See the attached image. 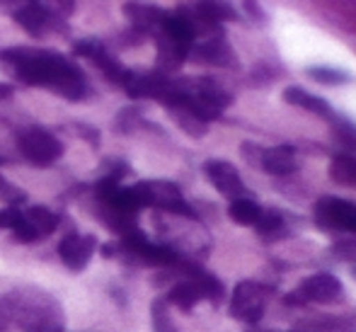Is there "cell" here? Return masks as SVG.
<instances>
[{
  "instance_id": "obj_17",
  "label": "cell",
  "mask_w": 356,
  "mask_h": 332,
  "mask_svg": "<svg viewBox=\"0 0 356 332\" xmlns=\"http://www.w3.org/2000/svg\"><path fill=\"white\" fill-rule=\"evenodd\" d=\"M202 299H204V296H202V291H199V286L194 284L192 279H184V281L175 284L172 289L168 291V299H165V303L177 306L179 310H184V313H187V310H192Z\"/></svg>"
},
{
  "instance_id": "obj_29",
  "label": "cell",
  "mask_w": 356,
  "mask_h": 332,
  "mask_svg": "<svg viewBox=\"0 0 356 332\" xmlns=\"http://www.w3.org/2000/svg\"><path fill=\"white\" fill-rule=\"evenodd\" d=\"M15 95V85L10 83H0V104L3 102H10V97Z\"/></svg>"
},
{
  "instance_id": "obj_22",
  "label": "cell",
  "mask_w": 356,
  "mask_h": 332,
  "mask_svg": "<svg viewBox=\"0 0 356 332\" xmlns=\"http://www.w3.org/2000/svg\"><path fill=\"white\" fill-rule=\"evenodd\" d=\"M143 124V117H141V109L136 107H127L117 114L114 119V132H122V134H131L136 132L138 127Z\"/></svg>"
},
{
  "instance_id": "obj_13",
  "label": "cell",
  "mask_w": 356,
  "mask_h": 332,
  "mask_svg": "<svg viewBox=\"0 0 356 332\" xmlns=\"http://www.w3.org/2000/svg\"><path fill=\"white\" fill-rule=\"evenodd\" d=\"M124 15L131 19L134 29H138L143 34H155L160 29V24H163L168 10L148 3H127L124 5Z\"/></svg>"
},
{
  "instance_id": "obj_3",
  "label": "cell",
  "mask_w": 356,
  "mask_h": 332,
  "mask_svg": "<svg viewBox=\"0 0 356 332\" xmlns=\"http://www.w3.org/2000/svg\"><path fill=\"white\" fill-rule=\"evenodd\" d=\"M17 150L34 168H51L63 155V141L44 127H24L17 132Z\"/></svg>"
},
{
  "instance_id": "obj_28",
  "label": "cell",
  "mask_w": 356,
  "mask_h": 332,
  "mask_svg": "<svg viewBox=\"0 0 356 332\" xmlns=\"http://www.w3.org/2000/svg\"><path fill=\"white\" fill-rule=\"evenodd\" d=\"M75 129H78V134H83V139L88 141L90 145H95V148H97L99 145V134L95 132L92 127H85V124H73Z\"/></svg>"
},
{
  "instance_id": "obj_11",
  "label": "cell",
  "mask_w": 356,
  "mask_h": 332,
  "mask_svg": "<svg viewBox=\"0 0 356 332\" xmlns=\"http://www.w3.org/2000/svg\"><path fill=\"white\" fill-rule=\"evenodd\" d=\"M204 173H207L209 182H211L225 199H230V201L245 199V194H248L243 180H240V173L230 163H225V160H209V163H204Z\"/></svg>"
},
{
  "instance_id": "obj_20",
  "label": "cell",
  "mask_w": 356,
  "mask_h": 332,
  "mask_svg": "<svg viewBox=\"0 0 356 332\" xmlns=\"http://www.w3.org/2000/svg\"><path fill=\"white\" fill-rule=\"evenodd\" d=\"M170 112H172V119L177 122V127L182 129V132H187L189 136H194V139H202V136L207 134L209 124H204L199 117H194L189 109L177 107V109H170Z\"/></svg>"
},
{
  "instance_id": "obj_5",
  "label": "cell",
  "mask_w": 356,
  "mask_h": 332,
  "mask_svg": "<svg viewBox=\"0 0 356 332\" xmlns=\"http://www.w3.org/2000/svg\"><path fill=\"white\" fill-rule=\"evenodd\" d=\"M73 56L92 61L95 66L102 70L104 78H107L109 83L122 85V88H124V83H127L129 73H131V70L124 68L122 63H119V58H114L112 54L107 52L104 42H99V39H95V37H85V39H80V42H75L73 44Z\"/></svg>"
},
{
  "instance_id": "obj_27",
  "label": "cell",
  "mask_w": 356,
  "mask_h": 332,
  "mask_svg": "<svg viewBox=\"0 0 356 332\" xmlns=\"http://www.w3.org/2000/svg\"><path fill=\"white\" fill-rule=\"evenodd\" d=\"M24 211L22 209H15V206H8V209L0 211V228L5 230H15L17 228V223L22 221Z\"/></svg>"
},
{
  "instance_id": "obj_18",
  "label": "cell",
  "mask_w": 356,
  "mask_h": 332,
  "mask_svg": "<svg viewBox=\"0 0 356 332\" xmlns=\"http://www.w3.org/2000/svg\"><path fill=\"white\" fill-rule=\"evenodd\" d=\"M228 214H230V219H233L235 223H240V226H257L259 216H262V209H259L252 199L245 197V199L230 201Z\"/></svg>"
},
{
  "instance_id": "obj_25",
  "label": "cell",
  "mask_w": 356,
  "mask_h": 332,
  "mask_svg": "<svg viewBox=\"0 0 356 332\" xmlns=\"http://www.w3.org/2000/svg\"><path fill=\"white\" fill-rule=\"evenodd\" d=\"M332 132H334V141L342 143V148L347 150H356V129L344 119H332Z\"/></svg>"
},
{
  "instance_id": "obj_21",
  "label": "cell",
  "mask_w": 356,
  "mask_h": 332,
  "mask_svg": "<svg viewBox=\"0 0 356 332\" xmlns=\"http://www.w3.org/2000/svg\"><path fill=\"white\" fill-rule=\"evenodd\" d=\"M150 315H153V332H177L172 318L168 313V303L165 299H155L150 306Z\"/></svg>"
},
{
  "instance_id": "obj_19",
  "label": "cell",
  "mask_w": 356,
  "mask_h": 332,
  "mask_svg": "<svg viewBox=\"0 0 356 332\" xmlns=\"http://www.w3.org/2000/svg\"><path fill=\"white\" fill-rule=\"evenodd\" d=\"M330 175L339 184H356V158L352 155H337L330 165Z\"/></svg>"
},
{
  "instance_id": "obj_1",
  "label": "cell",
  "mask_w": 356,
  "mask_h": 332,
  "mask_svg": "<svg viewBox=\"0 0 356 332\" xmlns=\"http://www.w3.org/2000/svg\"><path fill=\"white\" fill-rule=\"evenodd\" d=\"M3 63L24 85L47 88L68 102H80L90 95V85L83 68L54 49L15 47L0 52Z\"/></svg>"
},
{
  "instance_id": "obj_26",
  "label": "cell",
  "mask_w": 356,
  "mask_h": 332,
  "mask_svg": "<svg viewBox=\"0 0 356 332\" xmlns=\"http://www.w3.org/2000/svg\"><path fill=\"white\" fill-rule=\"evenodd\" d=\"M308 75L313 80H318V83L323 85H344L349 80L347 73H342V70H332V68H320V66H313L308 68Z\"/></svg>"
},
{
  "instance_id": "obj_16",
  "label": "cell",
  "mask_w": 356,
  "mask_h": 332,
  "mask_svg": "<svg viewBox=\"0 0 356 332\" xmlns=\"http://www.w3.org/2000/svg\"><path fill=\"white\" fill-rule=\"evenodd\" d=\"M24 221H27L29 226H32V230L39 235V240L42 238H49V235L54 233V230L61 226V216L54 214L49 206H29L27 211H24Z\"/></svg>"
},
{
  "instance_id": "obj_23",
  "label": "cell",
  "mask_w": 356,
  "mask_h": 332,
  "mask_svg": "<svg viewBox=\"0 0 356 332\" xmlns=\"http://www.w3.org/2000/svg\"><path fill=\"white\" fill-rule=\"evenodd\" d=\"M0 201H5L8 206L19 209V206L27 201V192H24L22 187H17V184L10 182L5 175H0Z\"/></svg>"
},
{
  "instance_id": "obj_10",
  "label": "cell",
  "mask_w": 356,
  "mask_h": 332,
  "mask_svg": "<svg viewBox=\"0 0 356 332\" xmlns=\"http://www.w3.org/2000/svg\"><path fill=\"white\" fill-rule=\"evenodd\" d=\"M342 294V281L330 271H320V274L305 279L303 284L296 289V296H289V301H315V303H330V301L339 299Z\"/></svg>"
},
{
  "instance_id": "obj_8",
  "label": "cell",
  "mask_w": 356,
  "mask_h": 332,
  "mask_svg": "<svg viewBox=\"0 0 356 332\" xmlns=\"http://www.w3.org/2000/svg\"><path fill=\"white\" fill-rule=\"evenodd\" d=\"M97 238L90 233H66L58 243V258L71 271H80L88 267L92 260L95 250H97Z\"/></svg>"
},
{
  "instance_id": "obj_9",
  "label": "cell",
  "mask_w": 356,
  "mask_h": 332,
  "mask_svg": "<svg viewBox=\"0 0 356 332\" xmlns=\"http://www.w3.org/2000/svg\"><path fill=\"white\" fill-rule=\"evenodd\" d=\"M315 219L325 228H339L356 233V204L347 199H320L315 204Z\"/></svg>"
},
{
  "instance_id": "obj_15",
  "label": "cell",
  "mask_w": 356,
  "mask_h": 332,
  "mask_svg": "<svg viewBox=\"0 0 356 332\" xmlns=\"http://www.w3.org/2000/svg\"><path fill=\"white\" fill-rule=\"evenodd\" d=\"M284 100H286L289 104H293V107L308 109V112L320 114V117L330 119V122L334 119L332 107H330V104L325 102L323 97H318V95L308 93V90H303V88H296V85H293V88H286V90H284Z\"/></svg>"
},
{
  "instance_id": "obj_24",
  "label": "cell",
  "mask_w": 356,
  "mask_h": 332,
  "mask_svg": "<svg viewBox=\"0 0 356 332\" xmlns=\"http://www.w3.org/2000/svg\"><path fill=\"white\" fill-rule=\"evenodd\" d=\"M254 228H257V233L262 235V238L272 240L274 233H282L284 230V221H282V216L274 214V211H267V214L262 211V216H259V221H257Z\"/></svg>"
},
{
  "instance_id": "obj_14",
  "label": "cell",
  "mask_w": 356,
  "mask_h": 332,
  "mask_svg": "<svg viewBox=\"0 0 356 332\" xmlns=\"http://www.w3.org/2000/svg\"><path fill=\"white\" fill-rule=\"evenodd\" d=\"M259 168L267 170L269 175H277V177L296 173V168H298V163H296V150L291 148V145H274V148L262 150V155H259Z\"/></svg>"
},
{
  "instance_id": "obj_4",
  "label": "cell",
  "mask_w": 356,
  "mask_h": 332,
  "mask_svg": "<svg viewBox=\"0 0 356 332\" xmlns=\"http://www.w3.org/2000/svg\"><path fill=\"white\" fill-rule=\"evenodd\" d=\"M134 192H136V199H138V204H141V209L155 206V209L168 211V214L179 216V219L197 221V211L182 199V192H179V187L175 182H165V180L138 182V184H134Z\"/></svg>"
},
{
  "instance_id": "obj_7",
  "label": "cell",
  "mask_w": 356,
  "mask_h": 332,
  "mask_svg": "<svg viewBox=\"0 0 356 332\" xmlns=\"http://www.w3.org/2000/svg\"><path fill=\"white\" fill-rule=\"evenodd\" d=\"M267 289L257 281H240L230 299V315L243 323H257L264 315Z\"/></svg>"
},
{
  "instance_id": "obj_12",
  "label": "cell",
  "mask_w": 356,
  "mask_h": 332,
  "mask_svg": "<svg viewBox=\"0 0 356 332\" xmlns=\"http://www.w3.org/2000/svg\"><path fill=\"white\" fill-rule=\"evenodd\" d=\"M192 61L197 63H209V66H218V68H235V52L230 49V44L223 37H207L202 42H194L192 52H189Z\"/></svg>"
},
{
  "instance_id": "obj_6",
  "label": "cell",
  "mask_w": 356,
  "mask_h": 332,
  "mask_svg": "<svg viewBox=\"0 0 356 332\" xmlns=\"http://www.w3.org/2000/svg\"><path fill=\"white\" fill-rule=\"evenodd\" d=\"M13 19L24 29V32L32 34V37H39V34L49 32V29L68 34V24L63 22V17H58V15L44 3L17 5V8H15V13H13Z\"/></svg>"
},
{
  "instance_id": "obj_2",
  "label": "cell",
  "mask_w": 356,
  "mask_h": 332,
  "mask_svg": "<svg viewBox=\"0 0 356 332\" xmlns=\"http://www.w3.org/2000/svg\"><path fill=\"white\" fill-rule=\"evenodd\" d=\"M0 303L19 332H63V308L47 291L15 289Z\"/></svg>"
}]
</instances>
